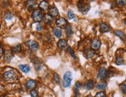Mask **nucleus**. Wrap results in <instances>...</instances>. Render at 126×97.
<instances>
[{"instance_id":"nucleus-1","label":"nucleus","mask_w":126,"mask_h":97,"mask_svg":"<svg viewBox=\"0 0 126 97\" xmlns=\"http://www.w3.org/2000/svg\"><path fill=\"white\" fill-rule=\"evenodd\" d=\"M3 77L6 82H14L16 79L17 75H16V73L13 70H9L4 73Z\"/></svg>"},{"instance_id":"nucleus-2","label":"nucleus","mask_w":126,"mask_h":97,"mask_svg":"<svg viewBox=\"0 0 126 97\" xmlns=\"http://www.w3.org/2000/svg\"><path fill=\"white\" fill-rule=\"evenodd\" d=\"M77 6L79 10L83 13H87L90 9V6L87 2H85V0H79Z\"/></svg>"},{"instance_id":"nucleus-3","label":"nucleus","mask_w":126,"mask_h":97,"mask_svg":"<svg viewBox=\"0 0 126 97\" xmlns=\"http://www.w3.org/2000/svg\"><path fill=\"white\" fill-rule=\"evenodd\" d=\"M72 80H73V75H72V73L70 72H65L64 76H63V87L68 88L71 84Z\"/></svg>"},{"instance_id":"nucleus-4","label":"nucleus","mask_w":126,"mask_h":97,"mask_svg":"<svg viewBox=\"0 0 126 97\" xmlns=\"http://www.w3.org/2000/svg\"><path fill=\"white\" fill-rule=\"evenodd\" d=\"M32 18H33L35 22L39 23V22H40L43 20L44 15L39 10H34L33 13H32Z\"/></svg>"},{"instance_id":"nucleus-5","label":"nucleus","mask_w":126,"mask_h":97,"mask_svg":"<svg viewBox=\"0 0 126 97\" xmlns=\"http://www.w3.org/2000/svg\"><path fill=\"white\" fill-rule=\"evenodd\" d=\"M26 45L33 51H38L39 49V45L38 42H36L35 40H29L26 42Z\"/></svg>"},{"instance_id":"nucleus-6","label":"nucleus","mask_w":126,"mask_h":97,"mask_svg":"<svg viewBox=\"0 0 126 97\" xmlns=\"http://www.w3.org/2000/svg\"><path fill=\"white\" fill-rule=\"evenodd\" d=\"M67 24H68V22H67V20L63 17H59L56 20V25H57V26L58 27V28H60V29L65 28V26H67Z\"/></svg>"},{"instance_id":"nucleus-7","label":"nucleus","mask_w":126,"mask_h":97,"mask_svg":"<svg viewBox=\"0 0 126 97\" xmlns=\"http://www.w3.org/2000/svg\"><path fill=\"white\" fill-rule=\"evenodd\" d=\"M101 43L99 39L97 38H94L92 42H91V48L93 50H98L99 48H101Z\"/></svg>"},{"instance_id":"nucleus-8","label":"nucleus","mask_w":126,"mask_h":97,"mask_svg":"<svg viewBox=\"0 0 126 97\" xmlns=\"http://www.w3.org/2000/svg\"><path fill=\"white\" fill-rule=\"evenodd\" d=\"M38 6L40 10H42L43 11H48L49 10V8H50V5H49L48 2L45 1V0L40 2Z\"/></svg>"},{"instance_id":"nucleus-9","label":"nucleus","mask_w":126,"mask_h":97,"mask_svg":"<svg viewBox=\"0 0 126 97\" xmlns=\"http://www.w3.org/2000/svg\"><path fill=\"white\" fill-rule=\"evenodd\" d=\"M36 4H37V2H36L35 0H27L26 2H25L24 5L28 10H33L35 7Z\"/></svg>"},{"instance_id":"nucleus-10","label":"nucleus","mask_w":126,"mask_h":97,"mask_svg":"<svg viewBox=\"0 0 126 97\" xmlns=\"http://www.w3.org/2000/svg\"><path fill=\"white\" fill-rule=\"evenodd\" d=\"M4 58L6 61H10L13 59V54L11 50H6L5 52H4Z\"/></svg>"},{"instance_id":"nucleus-11","label":"nucleus","mask_w":126,"mask_h":97,"mask_svg":"<svg viewBox=\"0 0 126 97\" xmlns=\"http://www.w3.org/2000/svg\"><path fill=\"white\" fill-rule=\"evenodd\" d=\"M107 75V70L105 68H101V69L99 70V72H98V75H97V78H100V79H102L105 76Z\"/></svg>"},{"instance_id":"nucleus-12","label":"nucleus","mask_w":126,"mask_h":97,"mask_svg":"<svg viewBox=\"0 0 126 97\" xmlns=\"http://www.w3.org/2000/svg\"><path fill=\"white\" fill-rule=\"evenodd\" d=\"M58 48H59L60 49H62V50H65V49H67V48H68L67 42L63 39L59 40V41L58 42Z\"/></svg>"},{"instance_id":"nucleus-13","label":"nucleus","mask_w":126,"mask_h":97,"mask_svg":"<svg viewBox=\"0 0 126 97\" xmlns=\"http://www.w3.org/2000/svg\"><path fill=\"white\" fill-rule=\"evenodd\" d=\"M100 28L102 33H107V32H109L111 30V28L107 25V24H105V23H101Z\"/></svg>"},{"instance_id":"nucleus-14","label":"nucleus","mask_w":126,"mask_h":97,"mask_svg":"<svg viewBox=\"0 0 126 97\" xmlns=\"http://www.w3.org/2000/svg\"><path fill=\"white\" fill-rule=\"evenodd\" d=\"M26 88H27L28 89H32L36 86V82L32 80V79H29V80L26 81Z\"/></svg>"},{"instance_id":"nucleus-15","label":"nucleus","mask_w":126,"mask_h":97,"mask_svg":"<svg viewBox=\"0 0 126 97\" xmlns=\"http://www.w3.org/2000/svg\"><path fill=\"white\" fill-rule=\"evenodd\" d=\"M43 20H44V22H45L47 24L51 25L52 24V22H53V17L50 14H46V15L44 16Z\"/></svg>"},{"instance_id":"nucleus-16","label":"nucleus","mask_w":126,"mask_h":97,"mask_svg":"<svg viewBox=\"0 0 126 97\" xmlns=\"http://www.w3.org/2000/svg\"><path fill=\"white\" fill-rule=\"evenodd\" d=\"M19 68H20V70H21L22 72H24V73H27V72H29L30 70V66L27 65V64H20V65H19Z\"/></svg>"},{"instance_id":"nucleus-17","label":"nucleus","mask_w":126,"mask_h":97,"mask_svg":"<svg viewBox=\"0 0 126 97\" xmlns=\"http://www.w3.org/2000/svg\"><path fill=\"white\" fill-rule=\"evenodd\" d=\"M97 89H100V90H103V89H106V87H107V83L105 82H98L97 85Z\"/></svg>"},{"instance_id":"nucleus-18","label":"nucleus","mask_w":126,"mask_h":97,"mask_svg":"<svg viewBox=\"0 0 126 97\" xmlns=\"http://www.w3.org/2000/svg\"><path fill=\"white\" fill-rule=\"evenodd\" d=\"M50 15L54 17V16H57L58 15V11L57 10V8L55 6H52L51 9H50Z\"/></svg>"},{"instance_id":"nucleus-19","label":"nucleus","mask_w":126,"mask_h":97,"mask_svg":"<svg viewBox=\"0 0 126 97\" xmlns=\"http://www.w3.org/2000/svg\"><path fill=\"white\" fill-rule=\"evenodd\" d=\"M53 33H54V34H55V36H57V37H61L62 35V30L60 28H58V27L53 29Z\"/></svg>"},{"instance_id":"nucleus-20","label":"nucleus","mask_w":126,"mask_h":97,"mask_svg":"<svg viewBox=\"0 0 126 97\" xmlns=\"http://www.w3.org/2000/svg\"><path fill=\"white\" fill-rule=\"evenodd\" d=\"M65 33H66V35L68 37L72 36V34H73V30H72L71 25L67 24V26H65Z\"/></svg>"},{"instance_id":"nucleus-21","label":"nucleus","mask_w":126,"mask_h":97,"mask_svg":"<svg viewBox=\"0 0 126 97\" xmlns=\"http://www.w3.org/2000/svg\"><path fill=\"white\" fill-rule=\"evenodd\" d=\"M114 34L117 35V36H118L121 39H123V40H125V34L123 33L121 30H117L114 31Z\"/></svg>"},{"instance_id":"nucleus-22","label":"nucleus","mask_w":126,"mask_h":97,"mask_svg":"<svg viewBox=\"0 0 126 97\" xmlns=\"http://www.w3.org/2000/svg\"><path fill=\"white\" fill-rule=\"evenodd\" d=\"M84 87H85V89H91L93 87V80L88 81L86 83V85H85Z\"/></svg>"},{"instance_id":"nucleus-23","label":"nucleus","mask_w":126,"mask_h":97,"mask_svg":"<svg viewBox=\"0 0 126 97\" xmlns=\"http://www.w3.org/2000/svg\"><path fill=\"white\" fill-rule=\"evenodd\" d=\"M13 14L9 11H6L5 12V14H4V18H5L6 20H11L13 19Z\"/></svg>"},{"instance_id":"nucleus-24","label":"nucleus","mask_w":126,"mask_h":97,"mask_svg":"<svg viewBox=\"0 0 126 97\" xmlns=\"http://www.w3.org/2000/svg\"><path fill=\"white\" fill-rule=\"evenodd\" d=\"M124 63V60L121 57H117L115 59V64L117 65H121Z\"/></svg>"},{"instance_id":"nucleus-25","label":"nucleus","mask_w":126,"mask_h":97,"mask_svg":"<svg viewBox=\"0 0 126 97\" xmlns=\"http://www.w3.org/2000/svg\"><path fill=\"white\" fill-rule=\"evenodd\" d=\"M20 50H21V46H20V44H18V45L16 46V47H14V48H13V51L15 52V53H19V52H20Z\"/></svg>"},{"instance_id":"nucleus-26","label":"nucleus","mask_w":126,"mask_h":97,"mask_svg":"<svg viewBox=\"0 0 126 97\" xmlns=\"http://www.w3.org/2000/svg\"><path fill=\"white\" fill-rule=\"evenodd\" d=\"M87 58H93L94 56L95 53H94L93 50H89L87 51Z\"/></svg>"},{"instance_id":"nucleus-27","label":"nucleus","mask_w":126,"mask_h":97,"mask_svg":"<svg viewBox=\"0 0 126 97\" xmlns=\"http://www.w3.org/2000/svg\"><path fill=\"white\" fill-rule=\"evenodd\" d=\"M68 17L69 18L70 20H73L74 18H75V14H74V12L72 10H69L68 11Z\"/></svg>"},{"instance_id":"nucleus-28","label":"nucleus","mask_w":126,"mask_h":97,"mask_svg":"<svg viewBox=\"0 0 126 97\" xmlns=\"http://www.w3.org/2000/svg\"><path fill=\"white\" fill-rule=\"evenodd\" d=\"M54 79H55V81L58 83V84L60 83V77L58 76L57 73H54Z\"/></svg>"},{"instance_id":"nucleus-29","label":"nucleus","mask_w":126,"mask_h":97,"mask_svg":"<svg viewBox=\"0 0 126 97\" xmlns=\"http://www.w3.org/2000/svg\"><path fill=\"white\" fill-rule=\"evenodd\" d=\"M95 97H107V96L103 92H97L95 96Z\"/></svg>"},{"instance_id":"nucleus-30","label":"nucleus","mask_w":126,"mask_h":97,"mask_svg":"<svg viewBox=\"0 0 126 97\" xmlns=\"http://www.w3.org/2000/svg\"><path fill=\"white\" fill-rule=\"evenodd\" d=\"M116 1H117V3H118L119 6H124L125 4L126 0H116Z\"/></svg>"},{"instance_id":"nucleus-31","label":"nucleus","mask_w":126,"mask_h":97,"mask_svg":"<svg viewBox=\"0 0 126 97\" xmlns=\"http://www.w3.org/2000/svg\"><path fill=\"white\" fill-rule=\"evenodd\" d=\"M121 91L123 92V93L125 94L126 92V85H125V82H123V84H121Z\"/></svg>"},{"instance_id":"nucleus-32","label":"nucleus","mask_w":126,"mask_h":97,"mask_svg":"<svg viewBox=\"0 0 126 97\" xmlns=\"http://www.w3.org/2000/svg\"><path fill=\"white\" fill-rule=\"evenodd\" d=\"M30 96L32 97H38V92L36 90H32L30 92Z\"/></svg>"},{"instance_id":"nucleus-33","label":"nucleus","mask_w":126,"mask_h":97,"mask_svg":"<svg viewBox=\"0 0 126 97\" xmlns=\"http://www.w3.org/2000/svg\"><path fill=\"white\" fill-rule=\"evenodd\" d=\"M69 53H70V54H71V56L73 57V58H76V56L75 55V53H74L73 50H72V48H69Z\"/></svg>"},{"instance_id":"nucleus-34","label":"nucleus","mask_w":126,"mask_h":97,"mask_svg":"<svg viewBox=\"0 0 126 97\" xmlns=\"http://www.w3.org/2000/svg\"><path fill=\"white\" fill-rule=\"evenodd\" d=\"M81 85H82V84H81V82H76V83L75 89H76V91H77V90L79 89V88L81 87Z\"/></svg>"},{"instance_id":"nucleus-35","label":"nucleus","mask_w":126,"mask_h":97,"mask_svg":"<svg viewBox=\"0 0 126 97\" xmlns=\"http://www.w3.org/2000/svg\"><path fill=\"white\" fill-rule=\"evenodd\" d=\"M36 30H37L38 31H40V30H42V26H41V24H38V25H37V27H36Z\"/></svg>"},{"instance_id":"nucleus-36","label":"nucleus","mask_w":126,"mask_h":97,"mask_svg":"<svg viewBox=\"0 0 126 97\" xmlns=\"http://www.w3.org/2000/svg\"><path fill=\"white\" fill-rule=\"evenodd\" d=\"M4 52H3V49L2 48V47H0V58H1L3 55Z\"/></svg>"},{"instance_id":"nucleus-37","label":"nucleus","mask_w":126,"mask_h":97,"mask_svg":"<svg viewBox=\"0 0 126 97\" xmlns=\"http://www.w3.org/2000/svg\"><path fill=\"white\" fill-rule=\"evenodd\" d=\"M87 97H93V96H88Z\"/></svg>"},{"instance_id":"nucleus-38","label":"nucleus","mask_w":126,"mask_h":97,"mask_svg":"<svg viewBox=\"0 0 126 97\" xmlns=\"http://www.w3.org/2000/svg\"><path fill=\"white\" fill-rule=\"evenodd\" d=\"M0 29H1V24H0Z\"/></svg>"}]
</instances>
